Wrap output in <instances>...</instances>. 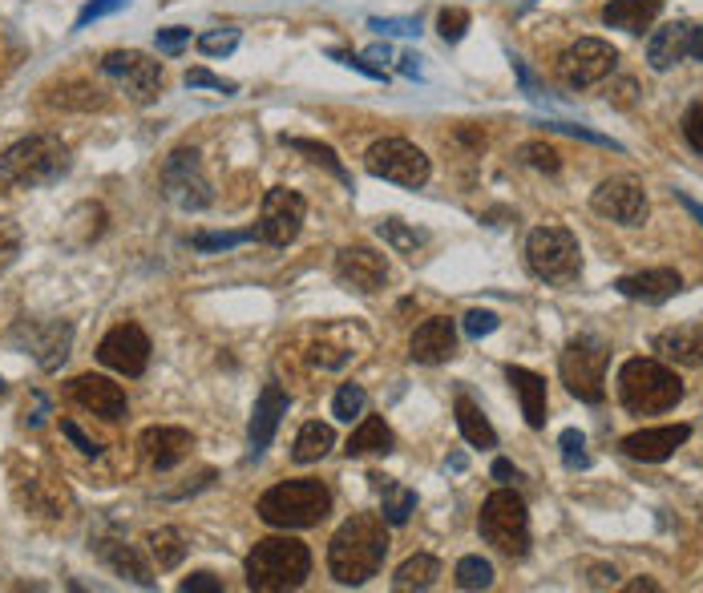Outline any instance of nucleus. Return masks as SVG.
Returning a JSON list of instances; mask_svg holds the SVG:
<instances>
[{"label":"nucleus","instance_id":"obj_43","mask_svg":"<svg viewBox=\"0 0 703 593\" xmlns=\"http://www.w3.org/2000/svg\"><path fill=\"white\" fill-rule=\"evenodd\" d=\"M465 28H469V13L465 9H445V13L437 16V33H441V41L457 45L465 37Z\"/></svg>","mask_w":703,"mask_h":593},{"label":"nucleus","instance_id":"obj_11","mask_svg":"<svg viewBox=\"0 0 703 593\" xmlns=\"http://www.w3.org/2000/svg\"><path fill=\"white\" fill-rule=\"evenodd\" d=\"M615 65H618L615 45L599 41V37H582V41H575L558 56V77L570 89H587V85H599L603 77H611Z\"/></svg>","mask_w":703,"mask_h":593},{"label":"nucleus","instance_id":"obj_57","mask_svg":"<svg viewBox=\"0 0 703 593\" xmlns=\"http://www.w3.org/2000/svg\"><path fill=\"white\" fill-rule=\"evenodd\" d=\"M590 573H594V578H590V585H599V590H603V585H615V569H603V565H599V569H590Z\"/></svg>","mask_w":703,"mask_h":593},{"label":"nucleus","instance_id":"obj_19","mask_svg":"<svg viewBox=\"0 0 703 593\" xmlns=\"http://www.w3.org/2000/svg\"><path fill=\"white\" fill-rule=\"evenodd\" d=\"M409 355L416 364H449L457 355V324L445 319V315H432L413 331V343H409Z\"/></svg>","mask_w":703,"mask_h":593},{"label":"nucleus","instance_id":"obj_8","mask_svg":"<svg viewBox=\"0 0 703 593\" xmlns=\"http://www.w3.org/2000/svg\"><path fill=\"white\" fill-rule=\"evenodd\" d=\"M526 263L538 279L558 282V287L582 275V251H578V239L566 226H538L526 239Z\"/></svg>","mask_w":703,"mask_h":593},{"label":"nucleus","instance_id":"obj_34","mask_svg":"<svg viewBox=\"0 0 703 593\" xmlns=\"http://www.w3.org/2000/svg\"><path fill=\"white\" fill-rule=\"evenodd\" d=\"M376 235H380L397 254H409V258H416V251L429 242L425 230H413V226H404L401 218H380V223H376Z\"/></svg>","mask_w":703,"mask_h":593},{"label":"nucleus","instance_id":"obj_49","mask_svg":"<svg viewBox=\"0 0 703 593\" xmlns=\"http://www.w3.org/2000/svg\"><path fill=\"white\" fill-rule=\"evenodd\" d=\"M489 331H498V315H493V311H469V315H465V336L469 339H481V336H489Z\"/></svg>","mask_w":703,"mask_h":593},{"label":"nucleus","instance_id":"obj_35","mask_svg":"<svg viewBox=\"0 0 703 593\" xmlns=\"http://www.w3.org/2000/svg\"><path fill=\"white\" fill-rule=\"evenodd\" d=\"M284 146H288V150H296V154H307V162H316V166L328 169L331 178H340L344 186H352V174L344 169V162L336 157V150H331V146H324V141H307V138H284Z\"/></svg>","mask_w":703,"mask_h":593},{"label":"nucleus","instance_id":"obj_17","mask_svg":"<svg viewBox=\"0 0 703 593\" xmlns=\"http://www.w3.org/2000/svg\"><path fill=\"white\" fill-rule=\"evenodd\" d=\"M688 440H691V424H663V428H639L631 437H623L618 449L627 452L631 460L660 465V460L675 456V449H683Z\"/></svg>","mask_w":703,"mask_h":593},{"label":"nucleus","instance_id":"obj_29","mask_svg":"<svg viewBox=\"0 0 703 593\" xmlns=\"http://www.w3.org/2000/svg\"><path fill=\"white\" fill-rule=\"evenodd\" d=\"M397 449V437L380 416H364L360 428L348 437V456H373V452H392Z\"/></svg>","mask_w":703,"mask_h":593},{"label":"nucleus","instance_id":"obj_21","mask_svg":"<svg viewBox=\"0 0 703 593\" xmlns=\"http://www.w3.org/2000/svg\"><path fill=\"white\" fill-rule=\"evenodd\" d=\"M288 392L279 388V383H267L263 392H259L255 400V412H251V428H247V437H251V452H263L267 444L275 440V428H279V420L288 416Z\"/></svg>","mask_w":703,"mask_h":593},{"label":"nucleus","instance_id":"obj_39","mask_svg":"<svg viewBox=\"0 0 703 593\" xmlns=\"http://www.w3.org/2000/svg\"><path fill=\"white\" fill-rule=\"evenodd\" d=\"M251 239H259V230H223V235H194L190 247L194 251H230V247H243Z\"/></svg>","mask_w":703,"mask_h":593},{"label":"nucleus","instance_id":"obj_25","mask_svg":"<svg viewBox=\"0 0 703 593\" xmlns=\"http://www.w3.org/2000/svg\"><path fill=\"white\" fill-rule=\"evenodd\" d=\"M505 380H510V388H514L526 424H530V428H545V380L542 376H533L530 367L510 364L505 367Z\"/></svg>","mask_w":703,"mask_h":593},{"label":"nucleus","instance_id":"obj_41","mask_svg":"<svg viewBox=\"0 0 703 593\" xmlns=\"http://www.w3.org/2000/svg\"><path fill=\"white\" fill-rule=\"evenodd\" d=\"M522 162L533 169H545V174H558L562 169V157L554 146H545V141H526L522 146Z\"/></svg>","mask_w":703,"mask_h":593},{"label":"nucleus","instance_id":"obj_60","mask_svg":"<svg viewBox=\"0 0 703 593\" xmlns=\"http://www.w3.org/2000/svg\"><path fill=\"white\" fill-rule=\"evenodd\" d=\"M655 593L660 590V581H651V578H639V581H631V585H627V593Z\"/></svg>","mask_w":703,"mask_h":593},{"label":"nucleus","instance_id":"obj_55","mask_svg":"<svg viewBox=\"0 0 703 593\" xmlns=\"http://www.w3.org/2000/svg\"><path fill=\"white\" fill-rule=\"evenodd\" d=\"M368 25L380 28V33H401V37H409V33H416V28H420L413 16H404V21H380V16H373Z\"/></svg>","mask_w":703,"mask_h":593},{"label":"nucleus","instance_id":"obj_20","mask_svg":"<svg viewBox=\"0 0 703 593\" xmlns=\"http://www.w3.org/2000/svg\"><path fill=\"white\" fill-rule=\"evenodd\" d=\"M615 291L623 299H635V303H667V299H675L683 291V279L671 267H655V270H639V275H623L615 282Z\"/></svg>","mask_w":703,"mask_h":593},{"label":"nucleus","instance_id":"obj_2","mask_svg":"<svg viewBox=\"0 0 703 593\" xmlns=\"http://www.w3.org/2000/svg\"><path fill=\"white\" fill-rule=\"evenodd\" d=\"M312 573V550L296 537H267L247 557V585L259 593L300 590Z\"/></svg>","mask_w":703,"mask_h":593},{"label":"nucleus","instance_id":"obj_22","mask_svg":"<svg viewBox=\"0 0 703 593\" xmlns=\"http://www.w3.org/2000/svg\"><path fill=\"white\" fill-rule=\"evenodd\" d=\"M190 449H194V437H190L187 428H146L142 432V456L150 460L154 468H174V465H183L190 456Z\"/></svg>","mask_w":703,"mask_h":593},{"label":"nucleus","instance_id":"obj_37","mask_svg":"<svg viewBox=\"0 0 703 593\" xmlns=\"http://www.w3.org/2000/svg\"><path fill=\"white\" fill-rule=\"evenodd\" d=\"M453 578H457V590H489L493 585V565L486 557H461Z\"/></svg>","mask_w":703,"mask_h":593},{"label":"nucleus","instance_id":"obj_63","mask_svg":"<svg viewBox=\"0 0 703 593\" xmlns=\"http://www.w3.org/2000/svg\"><path fill=\"white\" fill-rule=\"evenodd\" d=\"M0 392H4V380H0Z\"/></svg>","mask_w":703,"mask_h":593},{"label":"nucleus","instance_id":"obj_50","mask_svg":"<svg viewBox=\"0 0 703 593\" xmlns=\"http://www.w3.org/2000/svg\"><path fill=\"white\" fill-rule=\"evenodd\" d=\"M154 45H159V53H178L183 45H190V28H183V25L159 28V37H154Z\"/></svg>","mask_w":703,"mask_h":593},{"label":"nucleus","instance_id":"obj_51","mask_svg":"<svg viewBox=\"0 0 703 593\" xmlns=\"http://www.w3.org/2000/svg\"><path fill=\"white\" fill-rule=\"evenodd\" d=\"M61 437H70V440H73V449L86 452V456H101V444H98V440L86 437V432H81V428H77L73 420H61Z\"/></svg>","mask_w":703,"mask_h":593},{"label":"nucleus","instance_id":"obj_24","mask_svg":"<svg viewBox=\"0 0 703 593\" xmlns=\"http://www.w3.org/2000/svg\"><path fill=\"white\" fill-rule=\"evenodd\" d=\"M655 352L679 367H703V324H679L660 331Z\"/></svg>","mask_w":703,"mask_h":593},{"label":"nucleus","instance_id":"obj_44","mask_svg":"<svg viewBox=\"0 0 703 593\" xmlns=\"http://www.w3.org/2000/svg\"><path fill=\"white\" fill-rule=\"evenodd\" d=\"M187 89H218L223 98L239 93V85L227 81V77H215L211 70H187Z\"/></svg>","mask_w":703,"mask_h":593},{"label":"nucleus","instance_id":"obj_13","mask_svg":"<svg viewBox=\"0 0 703 593\" xmlns=\"http://www.w3.org/2000/svg\"><path fill=\"white\" fill-rule=\"evenodd\" d=\"M303 218H307V202L303 194L288 190V186H275L263 198V211H259V239L272 242V247H288L300 239Z\"/></svg>","mask_w":703,"mask_h":593},{"label":"nucleus","instance_id":"obj_15","mask_svg":"<svg viewBox=\"0 0 703 593\" xmlns=\"http://www.w3.org/2000/svg\"><path fill=\"white\" fill-rule=\"evenodd\" d=\"M590 206L603 214V218H611V223H623V226L646 223V194L635 178H606V182L594 190Z\"/></svg>","mask_w":703,"mask_h":593},{"label":"nucleus","instance_id":"obj_7","mask_svg":"<svg viewBox=\"0 0 703 593\" xmlns=\"http://www.w3.org/2000/svg\"><path fill=\"white\" fill-rule=\"evenodd\" d=\"M606 364H611V348L599 336H578L566 343L558 359L562 383L578 395L582 404H603L606 400Z\"/></svg>","mask_w":703,"mask_h":593},{"label":"nucleus","instance_id":"obj_3","mask_svg":"<svg viewBox=\"0 0 703 593\" xmlns=\"http://www.w3.org/2000/svg\"><path fill=\"white\" fill-rule=\"evenodd\" d=\"M618 400L635 416H660L683 400V380L660 359H627L618 371Z\"/></svg>","mask_w":703,"mask_h":593},{"label":"nucleus","instance_id":"obj_10","mask_svg":"<svg viewBox=\"0 0 703 593\" xmlns=\"http://www.w3.org/2000/svg\"><path fill=\"white\" fill-rule=\"evenodd\" d=\"M364 166H368V174H373V178L409 186V190L425 186V182H429V174H432L425 150H416L413 141H404V138L373 141V150L364 154Z\"/></svg>","mask_w":703,"mask_h":593},{"label":"nucleus","instance_id":"obj_28","mask_svg":"<svg viewBox=\"0 0 703 593\" xmlns=\"http://www.w3.org/2000/svg\"><path fill=\"white\" fill-rule=\"evenodd\" d=\"M98 553L110 562V569H114V573H122V578H134L142 590H150V585H154V578H150V565L142 562V553L134 550V545H126V541H101Z\"/></svg>","mask_w":703,"mask_h":593},{"label":"nucleus","instance_id":"obj_53","mask_svg":"<svg viewBox=\"0 0 703 593\" xmlns=\"http://www.w3.org/2000/svg\"><path fill=\"white\" fill-rule=\"evenodd\" d=\"M178 590L183 593H223V581H218L215 573H190Z\"/></svg>","mask_w":703,"mask_h":593},{"label":"nucleus","instance_id":"obj_31","mask_svg":"<svg viewBox=\"0 0 703 593\" xmlns=\"http://www.w3.org/2000/svg\"><path fill=\"white\" fill-rule=\"evenodd\" d=\"M331 449H336V432H331V424L312 420V424H303L300 428L291 456H296V465H316V460H324Z\"/></svg>","mask_w":703,"mask_h":593},{"label":"nucleus","instance_id":"obj_9","mask_svg":"<svg viewBox=\"0 0 703 593\" xmlns=\"http://www.w3.org/2000/svg\"><path fill=\"white\" fill-rule=\"evenodd\" d=\"M162 194L171 198L178 211H206L215 202L211 178L202 169L199 150H174L162 162Z\"/></svg>","mask_w":703,"mask_h":593},{"label":"nucleus","instance_id":"obj_62","mask_svg":"<svg viewBox=\"0 0 703 593\" xmlns=\"http://www.w3.org/2000/svg\"><path fill=\"white\" fill-rule=\"evenodd\" d=\"M679 202H683V206H688V211L695 214V218H700V223H703V206H700V202H695V198H691V194H679Z\"/></svg>","mask_w":703,"mask_h":593},{"label":"nucleus","instance_id":"obj_6","mask_svg":"<svg viewBox=\"0 0 703 593\" xmlns=\"http://www.w3.org/2000/svg\"><path fill=\"white\" fill-rule=\"evenodd\" d=\"M477 529L493 550L514 557V562L530 553V513H526V501L514 489H498V493L486 496Z\"/></svg>","mask_w":703,"mask_h":593},{"label":"nucleus","instance_id":"obj_27","mask_svg":"<svg viewBox=\"0 0 703 593\" xmlns=\"http://www.w3.org/2000/svg\"><path fill=\"white\" fill-rule=\"evenodd\" d=\"M368 480H373V489L380 493V517H385L388 525H404L413 517V508H416L413 489H404V484H397L392 477H380V472H373Z\"/></svg>","mask_w":703,"mask_h":593},{"label":"nucleus","instance_id":"obj_42","mask_svg":"<svg viewBox=\"0 0 703 593\" xmlns=\"http://www.w3.org/2000/svg\"><path fill=\"white\" fill-rule=\"evenodd\" d=\"M558 449H562V456H566V465L570 468H590V456L582 449H587V437L578 432V428H566L558 437Z\"/></svg>","mask_w":703,"mask_h":593},{"label":"nucleus","instance_id":"obj_40","mask_svg":"<svg viewBox=\"0 0 703 593\" xmlns=\"http://www.w3.org/2000/svg\"><path fill=\"white\" fill-rule=\"evenodd\" d=\"M239 49V28H211L199 37V53L202 56H227Z\"/></svg>","mask_w":703,"mask_h":593},{"label":"nucleus","instance_id":"obj_48","mask_svg":"<svg viewBox=\"0 0 703 593\" xmlns=\"http://www.w3.org/2000/svg\"><path fill=\"white\" fill-rule=\"evenodd\" d=\"M683 138H688V146L695 154H703V101L683 113Z\"/></svg>","mask_w":703,"mask_h":593},{"label":"nucleus","instance_id":"obj_1","mask_svg":"<svg viewBox=\"0 0 703 593\" xmlns=\"http://www.w3.org/2000/svg\"><path fill=\"white\" fill-rule=\"evenodd\" d=\"M388 557V521L376 513H360L336 529L328 545V569L340 585H364L380 573Z\"/></svg>","mask_w":703,"mask_h":593},{"label":"nucleus","instance_id":"obj_38","mask_svg":"<svg viewBox=\"0 0 703 593\" xmlns=\"http://www.w3.org/2000/svg\"><path fill=\"white\" fill-rule=\"evenodd\" d=\"M364 408H368V392L360 388V383H340V392H336V400H331V412H336V420H356V416H364Z\"/></svg>","mask_w":703,"mask_h":593},{"label":"nucleus","instance_id":"obj_23","mask_svg":"<svg viewBox=\"0 0 703 593\" xmlns=\"http://www.w3.org/2000/svg\"><path fill=\"white\" fill-rule=\"evenodd\" d=\"M691 28L695 25H688V21H671V25L655 28V37L646 41V65L655 73H667L671 65H679L688 56Z\"/></svg>","mask_w":703,"mask_h":593},{"label":"nucleus","instance_id":"obj_33","mask_svg":"<svg viewBox=\"0 0 703 593\" xmlns=\"http://www.w3.org/2000/svg\"><path fill=\"white\" fill-rule=\"evenodd\" d=\"M437 573H441V562L437 557H429V553H416V557H409V562L392 573V590H429L432 581H437Z\"/></svg>","mask_w":703,"mask_h":593},{"label":"nucleus","instance_id":"obj_54","mask_svg":"<svg viewBox=\"0 0 703 593\" xmlns=\"http://www.w3.org/2000/svg\"><path fill=\"white\" fill-rule=\"evenodd\" d=\"M635 93H639V85L623 77V81H615L611 89H606V101H615V105H623V110H627V105H635Z\"/></svg>","mask_w":703,"mask_h":593},{"label":"nucleus","instance_id":"obj_52","mask_svg":"<svg viewBox=\"0 0 703 593\" xmlns=\"http://www.w3.org/2000/svg\"><path fill=\"white\" fill-rule=\"evenodd\" d=\"M307 359H312L316 367H340V364H348V352H340V348H331V343H316Z\"/></svg>","mask_w":703,"mask_h":593},{"label":"nucleus","instance_id":"obj_58","mask_svg":"<svg viewBox=\"0 0 703 593\" xmlns=\"http://www.w3.org/2000/svg\"><path fill=\"white\" fill-rule=\"evenodd\" d=\"M688 56H695V61H703V25L691 28V45H688Z\"/></svg>","mask_w":703,"mask_h":593},{"label":"nucleus","instance_id":"obj_36","mask_svg":"<svg viewBox=\"0 0 703 593\" xmlns=\"http://www.w3.org/2000/svg\"><path fill=\"white\" fill-rule=\"evenodd\" d=\"M146 545H150V557L159 562V569H178L183 557H187V545H183L178 529H154L146 537Z\"/></svg>","mask_w":703,"mask_h":593},{"label":"nucleus","instance_id":"obj_30","mask_svg":"<svg viewBox=\"0 0 703 593\" xmlns=\"http://www.w3.org/2000/svg\"><path fill=\"white\" fill-rule=\"evenodd\" d=\"M70 343H73V327L70 324H49L37 331L33 339V352H37V364L45 371H58L65 364V355H70Z\"/></svg>","mask_w":703,"mask_h":593},{"label":"nucleus","instance_id":"obj_32","mask_svg":"<svg viewBox=\"0 0 703 593\" xmlns=\"http://www.w3.org/2000/svg\"><path fill=\"white\" fill-rule=\"evenodd\" d=\"M457 428H461V437L469 440L474 449H493V444H498L493 424L481 416V408H477L469 395H457Z\"/></svg>","mask_w":703,"mask_h":593},{"label":"nucleus","instance_id":"obj_26","mask_svg":"<svg viewBox=\"0 0 703 593\" xmlns=\"http://www.w3.org/2000/svg\"><path fill=\"white\" fill-rule=\"evenodd\" d=\"M660 13H663L660 0H611L603 9V21L611 28H623V33H643Z\"/></svg>","mask_w":703,"mask_h":593},{"label":"nucleus","instance_id":"obj_61","mask_svg":"<svg viewBox=\"0 0 703 593\" xmlns=\"http://www.w3.org/2000/svg\"><path fill=\"white\" fill-rule=\"evenodd\" d=\"M368 61H392L388 45H373V49H368Z\"/></svg>","mask_w":703,"mask_h":593},{"label":"nucleus","instance_id":"obj_47","mask_svg":"<svg viewBox=\"0 0 703 593\" xmlns=\"http://www.w3.org/2000/svg\"><path fill=\"white\" fill-rule=\"evenodd\" d=\"M129 0H89L86 9L77 13V28H86V25H93V21H101V16H110V13H117V9H126Z\"/></svg>","mask_w":703,"mask_h":593},{"label":"nucleus","instance_id":"obj_45","mask_svg":"<svg viewBox=\"0 0 703 593\" xmlns=\"http://www.w3.org/2000/svg\"><path fill=\"white\" fill-rule=\"evenodd\" d=\"M21 254V226L0 218V270L13 267V258Z\"/></svg>","mask_w":703,"mask_h":593},{"label":"nucleus","instance_id":"obj_18","mask_svg":"<svg viewBox=\"0 0 703 593\" xmlns=\"http://www.w3.org/2000/svg\"><path fill=\"white\" fill-rule=\"evenodd\" d=\"M70 395L81 404L86 412H93V416H101V420H122L129 412V400L126 392L117 388L114 380H105V376H93V371H86V376H77V380L70 383Z\"/></svg>","mask_w":703,"mask_h":593},{"label":"nucleus","instance_id":"obj_16","mask_svg":"<svg viewBox=\"0 0 703 593\" xmlns=\"http://www.w3.org/2000/svg\"><path fill=\"white\" fill-rule=\"evenodd\" d=\"M336 279L344 282L348 291L376 295L388 282V258L376 254L373 247H344V251L336 254Z\"/></svg>","mask_w":703,"mask_h":593},{"label":"nucleus","instance_id":"obj_56","mask_svg":"<svg viewBox=\"0 0 703 593\" xmlns=\"http://www.w3.org/2000/svg\"><path fill=\"white\" fill-rule=\"evenodd\" d=\"M493 477L505 480V484H514V480H522V472H517L510 460H493Z\"/></svg>","mask_w":703,"mask_h":593},{"label":"nucleus","instance_id":"obj_12","mask_svg":"<svg viewBox=\"0 0 703 593\" xmlns=\"http://www.w3.org/2000/svg\"><path fill=\"white\" fill-rule=\"evenodd\" d=\"M101 73L114 77L134 101H154L162 89V61L138 53V49H114L101 56Z\"/></svg>","mask_w":703,"mask_h":593},{"label":"nucleus","instance_id":"obj_46","mask_svg":"<svg viewBox=\"0 0 703 593\" xmlns=\"http://www.w3.org/2000/svg\"><path fill=\"white\" fill-rule=\"evenodd\" d=\"M331 61H340V65H348V70L364 73V77H373V81H385V65H373V61H364V56L356 53H344V49H328Z\"/></svg>","mask_w":703,"mask_h":593},{"label":"nucleus","instance_id":"obj_5","mask_svg":"<svg viewBox=\"0 0 703 593\" xmlns=\"http://www.w3.org/2000/svg\"><path fill=\"white\" fill-rule=\"evenodd\" d=\"M65 169H70V146L61 138H53V134L21 138L16 146H9V150L0 154V174H4V182L21 186V190L58 182Z\"/></svg>","mask_w":703,"mask_h":593},{"label":"nucleus","instance_id":"obj_4","mask_svg":"<svg viewBox=\"0 0 703 593\" xmlns=\"http://www.w3.org/2000/svg\"><path fill=\"white\" fill-rule=\"evenodd\" d=\"M331 513V493L324 480H284L259 496V517L272 529H312Z\"/></svg>","mask_w":703,"mask_h":593},{"label":"nucleus","instance_id":"obj_14","mask_svg":"<svg viewBox=\"0 0 703 593\" xmlns=\"http://www.w3.org/2000/svg\"><path fill=\"white\" fill-rule=\"evenodd\" d=\"M98 359L110 371L117 376H129V380H138L150 364V339L138 324H117L110 336L98 343Z\"/></svg>","mask_w":703,"mask_h":593},{"label":"nucleus","instance_id":"obj_59","mask_svg":"<svg viewBox=\"0 0 703 593\" xmlns=\"http://www.w3.org/2000/svg\"><path fill=\"white\" fill-rule=\"evenodd\" d=\"M401 73H404V77H420V65H416V53H404V56H401Z\"/></svg>","mask_w":703,"mask_h":593}]
</instances>
